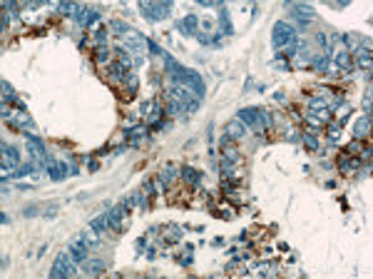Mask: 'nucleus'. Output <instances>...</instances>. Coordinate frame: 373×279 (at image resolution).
<instances>
[{"label":"nucleus","mask_w":373,"mask_h":279,"mask_svg":"<svg viewBox=\"0 0 373 279\" xmlns=\"http://www.w3.org/2000/svg\"><path fill=\"white\" fill-rule=\"evenodd\" d=\"M239 120L246 125V127H252L254 132H264L266 127H271V113H266V110H261V107H246V110H239Z\"/></svg>","instance_id":"nucleus-1"},{"label":"nucleus","mask_w":373,"mask_h":279,"mask_svg":"<svg viewBox=\"0 0 373 279\" xmlns=\"http://www.w3.org/2000/svg\"><path fill=\"white\" fill-rule=\"evenodd\" d=\"M169 95L184 107L186 115L189 113H197L199 105H202V95L197 93V90H192V88H186V85H172V93Z\"/></svg>","instance_id":"nucleus-2"},{"label":"nucleus","mask_w":373,"mask_h":279,"mask_svg":"<svg viewBox=\"0 0 373 279\" xmlns=\"http://www.w3.org/2000/svg\"><path fill=\"white\" fill-rule=\"evenodd\" d=\"M296 30H294V25L291 23H284V20H279V23L274 25V30H271V43H274V47L276 50H286V47L296 45Z\"/></svg>","instance_id":"nucleus-3"},{"label":"nucleus","mask_w":373,"mask_h":279,"mask_svg":"<svg viewBox=\"0 0 373 279\" xmlns=\"http://www.w3.org/2000/svg\"><path fill=\"white\" fill-rule=\"evenodd\" d=\"M77 269H75V259L70 257V252H60V255L55 257V262H52V269H50V277L52 279H68L72 277Z\"/></svg>","instance_id":"nucleus-4"},{"label":"nucleus","mask_w":373,"mask_h":279,"mask_svg":"<svg viewBox=\"0 0 373 279\" xmlns=\"http://www.w3.org/2000/svg\"><path fill=\"white\" fill-rule=\"evenodd\" d=\"M140 8H142V13H144V18H147L149 23H160V20H164V15L172 10L169 3H142Z\"/></svg>","instance_id":"nucleus-5"},{"label":"nucleus","mask_w":373,"mask_h":279,"mask_svg":"<svg viewBox=\"0 0 373 279\" xmlns=\"http://www.w3.org/2000/svg\"><path fill=\"white\" fill-rule=\"evenodd\" d=\"M289 13H291V18H294L299 25H311L316 20L314 8H311V5H303V3H291V5H289Z\"/></svg>","instance_id":"nucleus-6"},{"label":"nucleus","mask_w":373,"mask_h":279,"mask_svg":"<svg viewBox=\"0 0 373 279\" xmlns=\"http://www.w3.org/2000/svg\"><path fill=\"white\" fill-rule=\"evenodd\" d=\"M25 145H27V152L35 157V162H40V164H47V150H45V145H43V140L40 137H35V135H27L25 137Z\"/></svg>","instance_id":"nucleus-7"},{"label":"nucleus","mask_w":373,"mask_h":279,"mask_svg":"<svg viewBox=\"0 0 373 279\" xmlns=\"http://www.w3.org/2000/svg\"><path fill=\"white\" fill-rule=\"evenodd\" d=\"M8 125L10 127H15V130H33L35 125H33V120H30V115L25 113V110H18V113H10V117H8Z\"/></svg>","instance_id":"nucleus-8"},{"label":"nucleus","mask_w":373,"mask_h":279,"mask_svg":"<svg viewBox=\"0 0 373 279\" xmlns=\"http://www.w3.org/2000/svg\"><path fill=\"white\" fill-rule=\"evenodd\" d=\"M244 135H246V125H244L239 117H234V120H229V122H227V127H224V137L241 140Z\"/></svg>","instance_id":"nucleus-9"},{"label":"nucleus","mask_w":373,"mask_h":279,"mask_svg":"<svg viewBox=\"0 0 373 279\" xmlns=\"http://www.w3.org/2000/svg\"><path fill=\"white\" fill-rule=\"evenodd\" d=\"M68 252H70V257L77 262V264H82V262L87 259V244L82 242V237H77V239H72V242H70Z\"/></svg>","instance_id":"nucleus-10"},{"label":"nucleus","mask_w":373,"mask_h":279,"mask_svg":"<svg viewBox=\"0 0 373 279\" xmlns=\"http://www.w3.org/2000/svg\"><path fill=\"white\" fill-rule=\"evenodd\" d=\"M20 162V155H18V150L13 147V145H8V142H3V167L8 170H15Z\"/></svg>","instance_id":"nucleus-11"},{"label":"nucleus","mask_w":373,"mask_h":279,"mask_svg":"<svg viewBox=\"0 0 373 279\" xmlns=\"http://www.w3.org/2000/svg\"><path fill=\"white\" fill-rule=\"evenodd\" d=\"M353 68L371 70V45H368V43L356 52V58H353Z\"/></svg>","instance_id":"nucleus-12"},{"label":"nucleus","mask_w":373,"mask_h":279,"mask_svg":"<svg viewBox=\"0 0 373 279\" xmlns=\"http://www.w3.org/2000/svg\"><path fill=\"white\" fill-rule=\"evenodd\" d=\"M100 18V13L95 10V8H80V13L75 15V20L77 25H82V27H87V25H92L95 20Z\"/></svg>","instance_id":"nucleus-13"},{"label":"nucleus","mask_w":373,"mask_h":279,"mask_svg":"<svg viewBox=\"0 0 373 279\" xmlns=\"http://www.w3.org/2000/svg\"><path fill=\"white\" fill-rule=\"evenodd\" d=\"M125 212H127V209L122 207V205L107 212V219H110V227H112L115 232H122V219H125Z\"/></svg>","instance_id":"nucleus-14"},{"label":"nucleus","mask_w":373,"mask_h":279,"mask_svg":"<svg viewBox=\"0 0 373 279\" xmlns=\"http://www.w3.org/2000/svg\"><path fill=\"white\" fill-rule=\"evenodd\" d=\"M361 167V160L358 157H353V155H338V170L341 172H353V170H358Z\"/></svg>","instance_id":"nucleus-15"},{"label":"nucleus","mask_w":373,"mask_h":279,"mask_svg":"<svg viewBox=\"0 0 373 279\" xmlns=\"http://www.w3.org/2000/svg\"><path fill=\"white\" fill-rule=\"evenodd\" d=\"M127 140L132 142V145H140L147 140V125L142 122V125H135V127H130L127 130Z\"/></svg>","instance_id":"nucleus-16"},{"label":"nucleus","mask_w":373,"mask_h":279,"mask_svg":"<svg viewBox=\"0 0 373 279\" xmlns=\"http://www.w3.org/2000/svg\"><path fill=\"white\" fill-rule=\"evenodd\" d=\"M336 68L344 70V72H351V70H353V58H351L349 50H338V52H336Z\"/></svg>","instance_id":"nucleus-17"},{"label":"nucleus","mask_w":373,"mask_h":279,"mask_svg":"<svg viewBox=\"0 0 373 279\" xmlns=\"http://www.w3.org/2000/svg\"><path fill=\"white\" fill-rule=\"evenodd\" d=\"M115 65H119L122 70H132V65H135V60L130 58V52H125V47H117L115 50Z\"/></svg>","instance_id":"nucleus-18"},{"label":"nucleus","mask_w":373,"mask_h":279,"mask_svg":"<svg viewBox=\"0 0 373 279\" xmlns=\"http://www.w3.org/2000/svg\"><path fill=\"white\" fill-rule=\"evenodd\" d=\"M164 113H167V115H172V117H184L186 115V110L179 105V102H177V100H174V97H172V95H169V97H167V102H164Z\"/></svg>","instance_id":"nucleus-19"},{"label":"nucleus","mask_w":373,"mask_h":279,"mask_svg":"<svg viewBox=\"0 0 373 279\" xmlns=\"http://www.w3.org/2000/svg\"><path fill=\"white\" fill-rule=\"evenodd\" d=\"M197 25H199L197 15H186V18L179 20V30H182L184 35H197Z\"/></svg>","instance_id":"nucleus-20"},{"label":"nucleus","mask_w":373,"mask_h":279,"mask_svg":"<svg viewBox=\"0 0 373 279\" xmlns=\"http://www.w3.org/2000/svg\"><path fill=\"white\" fill-rule=\"evenodd\" d=\"M107 267V259H85L82 262V269L87 272V274H97V272H102Z\"/></svg>","instance_id":"nucleus-21"},{"label":"nucleus","mask_w":373,"mask_h":279,"mask_svg":"<svg viewBox=\"0 0 373 279\" xmlns=\"http://www.w3.org/2000/svg\"><path fill=\"white\" fill-rule=\"evenodd\" d=\"M182 180H184L186 185L199 187V180H202V172H199V170H194V167H184V170H182Z\"/></svg>","instance_id":"nucleus-22"},{"label":"nucleus","mask_w":373,"mask_h":279,"mask_svg":"<svg viewBox=\"0 0 373 279\" xmlns=\"http://www.w3.org/2000/svg\"><path fill=\"white\" fill-rule=\"evenodd\" d=\"M368 130H371V115L361 117V120L356 122V127H353V135H356V140H361L363 135H368Z\"/></svg>","instance_id":"nucleus-23"},{"label":"nucleus","mask_w":373,"mask_h":279,"mask_svg":"<svg viewBox=\"0 0 373 279\" xmlns=\"http://www.w3.org/2000/svg\"><path fill=\"white\" fill-rule=\"evenodd\" d=\"M311 65L319 70V72H328V68H331V58H328V55H316V58L311 60Z\"/></svg>","instance_id":"nucleus-24"},{"label":"nucleus","mask_w":373,"mask_h":279,"mask_svg":"<svg viewBox=\"0 0 373 279\" xmlns=\"http://www.w3.org/2000/svg\"><path fill=\"white\" fill-rule=\"evenodd\" d=\"M95 60H97L100 65H105V63H110V47H107V45H100V47H95Z\"/></svg>","instance_id":"nucleus-25"},{"label":"nucleus","mask_w":373,"mask_h":279,"mask_svg":"<svg viewBox=\"0 0 373 279\" xmlns=\"http://www.w3.org/2000/svg\"><path fill=\"white\" fill-rule=\"evenodd\" d=\"M90 227H92L95 232H105V230L110 227V219H107V214H100V217H95Z\"/></svg>","instance_id":"nucleus-26"},{"label":"nucleus","mask_w":373,"mask_h":279,"mask_svg":"<svg viewBox=\"0 0 373 279\" xmlns=\"http://www.w3.org/2000/svg\"><path fill=\"white\" fill-rule=\"evenodd\" d=\"M80 237H82V242H85L87 247H100V239H97V234H95L92 227H90V232H82Z\"/></svg>","instance_id":"nucleus-27"},{"label":"nucleus","mask_w":373,"mask_h":279,"mask_svg":"<svg viewBox=\"0 0 373 279\" xmlns=\"http://www.w3.org/2000/svg\"><path fill=\"white\" fill-rule=\"evenodd\" d=\"M301 140H303V145H306L308 150H314V152H316V150L321 147V145H319V137H316L314 132H306V135H303Z\"/></svg>","instance_id":"nucleus-28"},{"label":"nucleus","mask_w":373,"mask_h":279,"mask_svg":"<svg viewBox=\"0 0 373 279\" xmlns=\"http://www.w3.org/2000/svg\"><path fill=\"white\" fill-rule=\"evenodd\" d=\"M110 27H112V33H117V35H127L130 33V25H125L122 20H110Z\"/></svg>","instance_id":"nucleus-29"},{"label":"nucleus","mask_w":373,"mask_h":279,"mask_svg":"<svg viewBox=\"0 0 373 279\" xmlns=\"http://www.w3.org/2000/svg\"><path fill=\"white\" fill-rule=\"evenodd\" d=\"M326 132H328V140H331V142H336L338 135H341V125H338V122H328Z\"/></svg>","instance_id":"nucleus-30"},{"label":"nucleus","mask_w":373,"mask_h":279,"mask_svg":"<svg viewBox=\"0 0 373 279\" xmlns=\"http://www.w3.org/2000/svg\"><path fill=\"white\" fill-rule=\"evenodd\" d=\"M316 45L321 47V50H326V55H328L331 43H328V35H326V33H316Z\"/></svg>","instance_id":"nucleus-31"},{"label":"nucleus","mask_w":373,"mask_h":279,"mask_svg":"<svg viewBox=\"0 0 373 279\" xmlns=\"http://www.w3.org/2000/svg\"><path fill=\"white\" fill-rule=\"evenodd\" d=\"M95 43H97V47L107 45V30H105V27H97V30H95Z\"/></svg>","instance_id":"nucleus-32"},{"label":"nucleus","mask_w":373,"mask_h":279,"mask_svg":"<svg viewBox=\"0 0 373 279\" xmlns=\"http://www.w3.org/2000/svg\"><path fill=\"white\" fill-rule=\"evenodd\" d=\"M366 147H363V142L361 140H353L349 145V150H346V155H358V152H363Z\"/></svg>","instance_id":"nucleus-33"},{"label":"nucleus","mask_w":373,"mask_h":279,"mask_svg":"<svg viewBox=\"0 0 373 279\" xmlns=\"http://www.w3.org/2000/svg\"><path fill=\"white\" fill-rule=\"evenodd\" d=\"M147 50H149V52H154V55H162V58H164L162 47L157 45V43H154V40H149V38H147Z\"/></svg>","instance_id":"nucleus-34"}]
</instances>
